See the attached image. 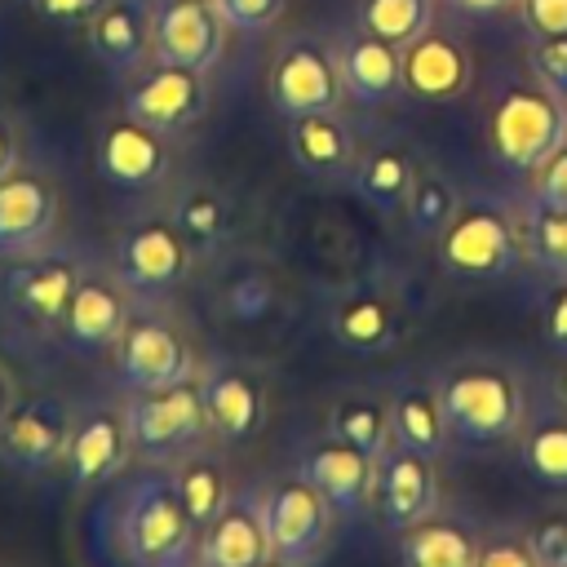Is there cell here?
Segmentation results:
<instances>
[{
	"mask_svg": "<svg viewBox=\"0 0 567 567\" xmlns=\"http://www.w3.org/2000/svg\"><path fill=\"white\" fill-rule=\"evenodd\" d=\"M111 372L124 394L128 390H164L177 381H195L199 359H195L190 341L182 337V328L168 323L155 310V301H146V310H133L128 328L120 332V341L111 350Z\"/></svg>",
	"mask_w": 567,
	"mask_h": 567,
	"instance_id": "6",
	"label": "cell"
},
{
	"mask_svg": "<svg viewBox=\"0 0 567 567\" xmlns=\"http://www.w3.org/2000/svg\"><path fill=\"white\" fill-rule=\"evenodd\" d=\"M275 558L270 554V536L257 509V492L252 496H235L204 532L195 545V563L199 567H257Z\"/></svg>",
	"mask_w": 567,
	"mask_h": 567,
	"instance_id": "22",
	"label": "cell"
},
{
	"mask_svg": "<svg viewBox=\"0 0 567 567\" xmlns=\"http://www.w3.org/2000/svg\"><path fill=\"white\" fill-rule=\"evenodd\" d=\"M173 226L186 235V244H190L195 252H208V248H217V244L226 239V230H230L226 199H221L217 190H208V186H195V190H186V195L173 204Z\"/></svg>",
	"mask_w": 567,
	"mask_h": 567,
	"instance_id": "36",
	"label": "cell"
},
{
	"mask_svg": "<svg viewBox=\"0 0 567 567\" xmlns=\"http://www.w3.org/2000/svg\"><path fill=\"white\" fill-rule=\"evenodd\" d=\"M89 266L66 248H40L27 257H9L0 266V310L9 328L27 341H58L66 301Z\"/></svg>",
	"mask_w": 567,
	"mask_h": 567,
	"instance_id": "3",
	"label": "cell"
},
{
	"mask_svg": "<svg viewBox=\"0 0 567 567\" xmlns=\"http://www.w3.org/2000/svg\"><path fill=\"white\" fill-rule=\"evenodd\" d=\"M527 66L540 89H549L558 102H567V35H532Z\"/></svg>",
	"mask_w": 567,
	"mask_h": 567,
	"instance_id": "37",
	"label": "cell"
},
{
	"mask_svg": "<svg viewBox=\"0 0 567 567\" xmlns=\"http://www.w3.org/2000/svg\"><path fill=\"white\" fill-rule=\"evenodd\" d=\"M97 173L120 186V190H151L168 173V146L164 133L137 124V120H115L97 137Z\"/></svg>",
	"mask_w": 567,
	"mask_h": 567,
	"instance_id": "19",
	"label": "cell"
},
{
	"mask_svg": "<svg viewBox=\"0 0 567 567\" xmlns=\"http://www.w3.org/2000/svg\"><path fill=\"white\" fill-rule=\"evenodd\" d=\"M199 394H204L213 439H221V443H244L266 421V390L244 368H230V363L204 368L199 372Z\"/></svg>",
	"mask_w": 567,
	"mask_h": 567,
	"instance_id": "20",
	"label": "cell"
},
{
	"mask_svg": "<svg viewBox=\"0 0 567 567\" xmlns=\"http://www.w3.org/2000/svg\"><path fill=\"white\" fill-rule=\"evenodd\" d=\"M518 461L545 487H563L567 492V408L545 412L536 421H523V430H518Z\"/></svg>",
	"mask_w": 567,
	"mask_h": 567,
	"instance_id": "32",
	"label": "cell"
},
{
	"mask_svg": "<svg viewBox=\"0 0 567 567\" xmlns=\"http://www.w3.org/2000/svg\"><path fill=\"white\" fill-rule=\"evenodd\" d=\"M532 35H567V0H518Z\"/></svg>",
	"mask_w": 567,
	"mask_h": 567,
	"instance_id": "42",
	"label": "cell"
},
{
	"mask_svg": "<svg viewBox=\"0 0 567 567\" xmlns=\"http://www.w3.org/2000/svg\"><path fill=\"white\" fill-rule=\"evenodd\" d=\"M341 102V75L337 62L315 49V44H292L275 58L270 66V106L284 120L315 115V111H337Z\"/></svg>",
	"mask_w": 567,
	"mask_h": 567,
	"instance_id": "17",
	"label": "cell"
},
{
	"mask_svg": "<svg viewBox=\"0 0 567 567\" xmlns=\"http://www.w3.org/2000/svg\"><path fill=\"white\" fill-rule=\"evenodd\" d=\"M523 257L536 270H545L554 279H567V208H536V204H527Z\"/></svg>",
	"mask_w": 567,
	"mask_h": 567,
	"instance_id": "34",
	"label": "cell"
},
{
	"mask_svg": "<svg viewBox=\"0 0 567 567\" xmlns=\"http://www.w3.org/2000/svg\"><path fill=\"white\" fill-rule=\"evenodd\" d=\"M390 430L394 443L421 456H439L447 447V421H443V403H439V385L430 381H403L390 390Z\"/></svg>",
	"mask_w": 567,
	"mask_h": 567,
	"instance_id": "27",
	"label": "cell"
},
{
	"mask_svg": "<svg viewBox=\"0 0 567 567\" xmlns=\"http://www.w3.org/2000/svg\"><path fill=\"white\" fill-rule=\"evenodd\" d=\"M399 75L416 102H452L470 89V53L452 35L425 31L399 49Z\"/></svg>",
	"mask_w": 567,
	"mask_h": 567,
	"instance_id": "21",
	"label": "cell"
},
{
	"mask_svg": "<svg viewBox=\"0 0 567 567\" xmlns=\"http://www.w3.org/2000/svg\"><path fill=\"white\" fill-rule=\"evenodd\" d=\"M328 434H337L341 443L359 447L363 456L381 461L394 447V430H390V394H372V390H354L346 399H337L332 416H328Z\"/></svg>",
	"mask_w": 567,
	"mask_h": 567,
	"instance_id": "29",
	"label": "cell"
},
{
	"mask_svg": "<svg viewBox=\"0 0 567 567\" xmlns=\"http://www.w3.org/2000/svg\"><path fill=\"white\" fill-rule=\"evenodd\" d=\"M199 527L177 501L159 461H133L89 518V554L97 567H199Z\"/></svg>",
	"mask_w": 567,
	"mask_h": 567,
	"instance_id": "1",
	"label": "cell"
},
{
	"mask_svg": "<svg viewBox=\"0 0 567 567\" xmlns=\"http://www.w3.org/2000/svg\"><path fill=\"white\" fill-rule=\"evenodd\" d=\"M456 13H470V18H496L501 9L518 4V0H447Z\"/></svg>",
	"mask_w": 567,
	"mask_h": 567,
	"instance_id": "45",
	"label": "cell"
},
{
	"mask_svg": "<svg viewBox=\"0 0 567 567\" xmlns=\"http://www.w3.org/2000/svg\"><path fill=\"white\" fill-rule=\"evenodd\" d=\"M40 18L49 22H62V27H75V22H89L106 0H31Z\"/></svg>",
	"mask_w": 567,
	"mask_h": 567,
	"instance_id": "44",
	"label": "cell"
},
{
	"mask_svg": "<svg viewBox=\"0 0 567 567\" xmlns=\"http://www.w3.org/2000/svg\"><path fill=\"white\" fill-rule=\"evenodd\" d=\"M58 217H62V199L49 177L27 168L0 177V261L49 248L58 235Z\"/></svg>",
	"mask_w": 567,
	"mask_h": 567,
	"instance_id": "14",
	"label": "cell"
},
{
	"mask_svg": "<svg viewBox=\"0 0 567 567\" xmlns=\"http://www.w3.org/2000/svg\"><path fill=\"white\" fill-rule=\"evenodd\" d=\"M350 177H354L359 195L372 208L403 213V199H408V190L416 182V164H412V155L399 142H385V146H372L368 155H359V164H354Z\"/></svg>",
	"mask_w": 567,
	"mask_h": 567,
	"instance_id": "31",
	"label": "cell"
},
{
	"mask_svg": "<svg viewBox=\"0 0 567 567\" xmlns=\"http://www.w3.org/2000/svg\"><path fill=\"white\" fill-rule=\"evenodd\" d=\"M13 408V390H9V377L0 372V421H4V412Z\"/></svg>",
	"mask_w": 567,
	"mask_h": 567,
	"instance_id": "48",
	"label": "cell"
},
{
	"mask_svg": "<svg viewBox=\"0 0 567 567\" xmlns=\"http://www.w3.org/2000/svg\"><path fill=\"white\" fill-rule=\"evenodd\" d=\"M337 75H341V93L354 97L359 106H377V102H385L403 89L399 49L385 44L381 35H372V31H359L341 44Z\"/></svg>",
	"mask_w": 567,
	"mask_h": 567,
	"instance_id": "25",
	"label": "cell"
},
{
	"mask_svg": "<svg viewBox=\"0 0 567 567\" xmlns=\"http://www.w3.org/2000/svg\"><path fill=\"white\" fill-rule=\"evenodd\" d=\"M168 474H173V487H177L182 509L190 514V523H195L199 532L235 501L230 478H226V465H221L213 452H204V447L182 452L177 461H168Z\"/></svg>",
	"mask_w": 567,
	"mask_h": 567,
	"instance_id": "28",
	"label": "cell"
},
{
	"mask_svg": "<svg viewBox=\"0 0 567 567\" xmlns=\"http://www.w3.org/2000/svg\"><path fill=\"white\" fill-rule=\"evenodd\" d=\"M456 208H461L456 186L443 173H416V182L403 199V217H408L412 235H421V239H439L443 226L456 217Z\"/></svg>",
	"mask_w": 567,
	"mask_h": 567,
	"instance_id": "35",
	"label": "cell"
},
{
	"mask_svg": "<svg viewBox=\"0 0 567 567\" xmlns=\"http://www.w3.org/2000/svg\"><path fill=\"white\" fill-rule=\"evenodd\" d=\"M372 501H377V514H381V523H385L390 532H408L412 523L430 518L434 505H439V474H434V461L394 443V447L377 461Z\"/></svg>",
	"mask_w": 567,
	"mask_h": 567,
	"instance_id": "16",
	"label": "cell"
},
{
	"mask_svg": "<svg viewBox=\"0 0 567 567\" xmlns=\"http://www.w3.org/2000/svg\"><path fill=\"white\" fill-rule=\"evenodd\" d=\"M89 44L115 75H133L151 58V9L142 0H106L89 18Z\"/></svg>",
	"mask_w": 567,
	"mask_h": 567,
	"instance_id": "23",
	"label": "cell"
},
{
	"mask_svg": "<svg viewBox=\"0 0 567 567\" xmlns=\"http://www.w3.org/2000/svg\"><path fill=\"white\" fill-rule=\"evenodd\" d=\"M288 0H213L217 18L226 22V31H244V35H261L279 22Z\"/></svg>",
	"mask_w": 567,
	"mask_h": 567,
	"instance_id": "38",
	"label": "cell"
},
{
	"mask_svg": "<svg viewBox=\"0 0 567 567\" xmlns=\"http://www.w3.org/2000/svg\"><path fill=\"white\" fill-rule=\"evenodd\" d=\"M434 385H439L447 434L456 443L487 447V443L518 439V430L527 421V394H523V381L505 363L465 359V363L447 368Z\"/></svg>",
	"mask_w": 567,
	"mask_h": 567,
	"instance_id": "2",
	"label": "cell"
},
{
	"mask_svg": "<svg viewBox=\"0 0 567 567\" xmlns=\"http://www.w3.org/2000/svg\"><path fill=\"white\" fill-rule=\"evenodd\" d=\"M545 346L567 359V279H558V288L549 292V306H545Z\"/></svg>",
	"mask_w": 567,
	"mask_h": 567,
	"instance_id": "43",
	"label": "cell"
},
{
	"mask_svg": "<svg viewBox=\"0 0 567 567\" xmlns=\"http://www.w3.org/2000/svg\"><path fill=\"white\" fill-rule=\"evenodd\" d=\"M430 22H434V0H363L359 4V27L381 35L394 49L425 35Z\"/></svg>",
	"mask_w": 567,
	"mask_h": 567,
	"instance_id": "33",
	"label": "cell"
},
{
	"mask_svg": "<svg viewBox=\"0 0 567 567\" xmlns=\"http://www.w3.org/2000/svg\"><path fill=\"white\" fill-rule=\"evenodd\" d=\"M527 177H532V204L536 208H567V142Z\"/></svg>",
	"mask_w": 567,
	"mask_h": 567,
	"instance_id": "41",
	"label": "cell"
},
{
	"mask_svg": "<svg viewBox=\"0 0 567 567\" xmlns=\"http://www.w3.org/2000/svg\"><path fill=\"white\" fill-rule=\"evenodd\" d=\"M18 168V133L0 120V177H9Z\"/></svg>",
	"mask_w": 567,
	"mask_h": 567,
	"instance_id": "46",
	"label": "cell"
},
{
	"mask_svg": "<svg viewBox=\"0 0 567 567\" xmlns=\"http://www.w3.org/2000/svg\"><path fill=\"white\" fill-rule=\"evenodd\" d=\"M487 142L509 173H532L567 142V102L540 84H514L492 106Z\"/></svg>",
	"mask_w": 567,
	"mask_h": 567,
	"instance_id": "5",
	"label": "cell"
},
{
	"mask_svg": "<svg viewBox=\"0 0 567 567\" xmlns=\"http://www.w3.org/2000/svg\"><path fill=\"white\" fill-rule=\"evenodd\" d=\"M297 474L332 505V514H359L372 501V478H377V461L363 456L359 447L341 443L337 434L323 443H310L301 452Z\"/></svg>",
	"mask_w": 567,
	"mask_h": 567,
	"instance_id": "18",
	"label": "cell"
},
{
	"mask_svg": "<svg viewBox=\"0 0 567 567\" xmlns=\"http://www.w3.org/2000/svg\"><path fill=\"white\" fill-rule=\"evenodd\" d=\"M527 545L540 558V567H567V509L540 514L527 523Z\"/></svg>",
	"mask_w": 567,
	"mask_h": 567,
	"instance_id": "39",
	"label": "cell"
},
{
	"mask_svg": "<svg viewBox=\"0 0 567 567\" xmlns=\"http://www.w3.org/2000/svg\"><path fill=\"white\" fill-rule=\"evenodd\" d=\"M403 567H474L478 536L452 518H421L403 532Z\"/></svg>",
	"mask_w": 567,
	"mask_h": 567,
	"instance_id": "30",
	"label": "cell"
},
{
	"mask_svg": "<svg viewBox=\"0 0 567 567\" xmlns=\"http://www.w3.org/2000/svg\"><path fill=\"white\" fill-rule=\"evenodd\" d=\"M204 111H208L204 75L186 66H168V62H155L151 71H142L124 93V115L164 137L190 128Z\"/></svg>",
	"mask_w": 567,
	"mask_h": 567,
	"instance_id": "15",
	"label": "cell"
},
{
	"mask_svg": "<svg viewBox=\"0 0 567 567\" xmlns=\"http://www.w3.org/2000/svg\"><path fill=\"white\" fill-rule=\"evenodd\" d=\"M554 394H558V408H567V359H563V368L554 377Z\"/></svg>",
	"mask_w": 567,
	"mask_h": 567,
	"instance_id": "47",
	"label": "cell"
},
{
	"mask_svg": "<svg viewBox=\"0 0 567 567\" xmlns=\"http://www.w3.org/2000/svg\"><path fill=\"white\" fill-rule=\"evenodd\" d=\"M133 310H137V297L124 288V279L115 270H84L66 301L58 341L80 359L111 354L120 332L128 328Z\"/></svg>",
	"mask_w": 567,
	"mask_h": 567,
	"instance_id": "11",
	"label": "cell"
},
{
	"mask_svg": "<svg viewBox=\"0 0 567 567\" xmlns=\"http://www.w3.org/2000/svg\"><path fill=\"white\" fill-rule=\"evenodd\" d=\"M128 465H133V443H128L120 403L80 408L75 412V425H71L66 461H62L66 483L75 492H97V487L115 483Z\"/></svg>",
	"mask_w": 567,
	"mask_h": 567,
	"instance_id": "12",
	"label": "cell"
},
{
	"mask_svg": "<svg viewBox=\"0 0 567 567\" xmlns=\"http://www.w3.org/2000/svg\"><path fill=\"white\" fill-rule=\"evenodd\" d=\"M120 412H124V430L133 443V461L168 465L182 452H195L213 439L199 377L164 385V390H128L120 394Z\"/></svg>",
	"mask_w": 567,
	"mask_h": 567,
	"instance_id": "4",
	"label": "cell"
},
{
	"mask_svg": "<svg viewBox=\"0 0 567 567\" xmlns=\"http://www.w3.org/2000/svg\"><path fill=\"white\" fill-rule=\"evenodd\" d=\"M332 337L354 350V354H385L390 346H399L403 332V315L385 292L372 288H354L332 306Z\"/></svg>",
	"mask_w": 567,
	"mask_h": 567,
	"instance_id": "24",
	"label": "cell"
},
{
	"mask_svg": "<svg viewBox=\"0 0 567 567\" xmlns=\"http://www.w3.org/2000/svg\"><path fill=\"white\" fill-rule=\"evenodd\" d=\"M257 567H288L284 558H266V563H257Z\"/></svg>",
	"mask_w": 567,
	"mask_h": 567,
	"instance_id": "49",
	"label": "cell"
},
{
	"mask_svg": "<svg viewBox=\"0 0 567 567\" xmlns=\"http://www.w3.org/2000/svg\"><path fill=\"white\" fill-rule=\"evenodd\" d=\"M75 408L62 394H22L0 421V465L22 478H44L62 470L71 443Z\"/></svg>",
	"mask_w": 567,
	"mask_h": 567,
	"instance_id": "8",
	"label": "cell"
},
{
	"mask_svg": "<svg viewBox=\"0 0 567 567\" xmlns=\"http://www.w3.org/2000/svg\"><path fill=\"white\" fill-rule=\"evenodd\" d=\"M288 151L310 177H350L359 164L354 137L332 111L288 120Z\"/></svg>",
	"mask_w": 567,
	"mask_h": 567,
	"instance_id": "26",
	"label": "cell"
},
{
	"mask_svg": "<svg viewBox=\"0 0 567 567\" xmlns=\"http://www.w3.org/2000/svg\"><path fill=\"white\" fill-rule=\"evenodd\" d=\"M523 257V230L496 204H461L439 235V266L465 284H492Z\"/></svg>",
	"mask_w": 567,
	"mask_h": 567,
	"instance_id": "7",
	"label": "cell"
},
{
	"mask_svg": "<svg viewBox=\"0 0 567 567\" xmlns=\"http://www.w3.org/2000/svg\"><path fill=\"white\" fill-rule=\"evenodd\" d=\"M190 261H195V248L173 226V217H146V221H133L115 239V266L111 270L146 306V301L168 297L190 275Z\"/></svg>",
	"mask_w": 567,
	"mask_h": 567,
	"instance_id": "9",
	"label": "cell"
},
{
	"mask_svg": "<svg viewBox=\"0 0 567 567\" xmlns=\"http://www.w3.org/2000/svg\"><path fill=\"white\" fill-rule=\"evenodd\" d=\"M474 567H540V558L532 554L523 532H492L487 540H478Z\"/></svg>",
	"mask_w": 567,
	"mask_h": 567,
	"instance_id": "40",
	"label": "cell"
},
{
	"mask_svg": "<svg viewBox=\"0 0 567 567\" xmlns=\"http://www.w3.org/2000/svg\"><path fill=\"white\" fill-rule=\"evenodd\" d=\"M257 509L270 536V554L284 558L288 567H310L332 527V505L297 474V478H275L257 492Z\"/></svg>",
	"mask_w": 567,
	"mask_h": 567,
	"instance_id": "10",
	"label": "cell"
},
{
	"mask_svg": "<svg viewBox=\"0 0 567 567\" xmlns=\"http://www.w3.org/2000/svg\"><path fill=\"white\" fill-rule=\"evenodd\" d=\"M226 44V22L217 18L213 0H159L151 9V58L186 71L217 66Z\"/></svg>",
	"mask_w": 567,
	"mask_h": 567,
	"instance_id": "13",
	"label": "cell"
}]
</instances>
